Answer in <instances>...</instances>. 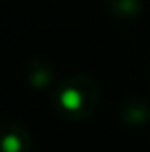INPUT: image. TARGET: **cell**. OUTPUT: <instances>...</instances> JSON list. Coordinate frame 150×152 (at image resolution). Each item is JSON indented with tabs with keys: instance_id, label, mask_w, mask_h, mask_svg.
<instances>
[{
	"instance_id": "obj_1",
	"label": "cell",
	"mask_w": 150,
	"mask_h": 152,
	"mask_svg": "<svg viewBox=\"0 0 150 152\" xmlns=\"http://www.w3.org/2000/svg\"><path fill=\"white\" fill-rule=\"evenodd\" d=\"M83 103V97L79 94V90L76 88H66L62 94H60V104L66 108V110H78Z\"/></svg>"
},
{
	"instance_id": "obj_2",
	"label": "cell",
	"mask_w": 150,
	"mask_h": 152,
	"mask_svg": "<svg viewBox=\"0 0 150 152\" xmlns=\"http://www.w3.org/2000/svg\"><path fill=\"white\" fill-rule=\"evenodd\" d=\"M4 152H20L21 151V140L16 134H5L2 140Z\"/></svg>"
}]
</instances>
